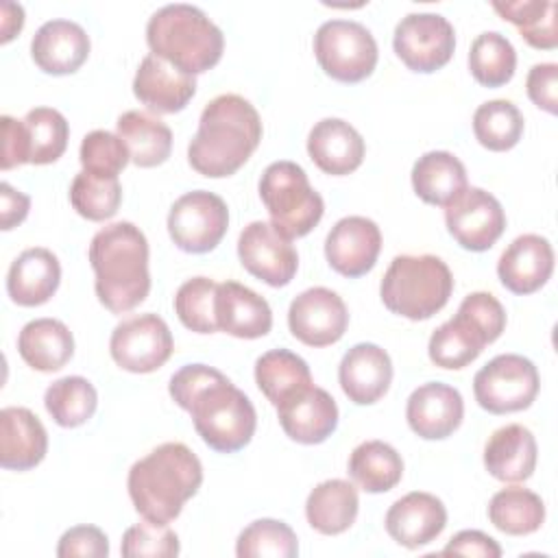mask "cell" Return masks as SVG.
Instances as JSON below:
<instances>
[{
	"label": "cell",
	"instance_id": "cell-1",
	"mask_svg": "<svg viewBox=\"0 0 558 558\" xmlns=\"http://www.w3.org/2000/svg\"><path fill=\"white\" fill-rule=\"evenodd\" d=\"M168 392L190 412L194 429L209 449L233 453L251 442L257 427L255 408L218 368L185 364L170 377Z\"/></svg>",
	"mask_w": 558,
	"mask_h": 558
},
{
	"label": "cell",
	"instance_id": "cell-2",
	"mask_svg": "<svg viewBox=\"0 0 558 558\" xmlns=\"http://www.w3.org/2000/svg\"><path fill=\"white\" fill-rule=\"evenodd\" d=\"M259 140L257 109L238 94H220L201 113L198 131L187 146V161L203 177H229L248 161Z\"/></svg>",
	"mask_w": 558,
	"mask_h": 558
},
{
	"label": "cell",
	"instance_id": "cell-3",
	"mask_svg": "<svg viewBox=\"0 0 558 558\" xmlns=\"http://www.w3.org/2000/svg\"><path fill=\"white\" fill-rule=\"evenodd\" d=\"M96 296L113 314L137 307L150 290L148 242L133 222L102 227L89 244Z\"/></svg>",
	"mask_w": 558,
	"mask_h": 558
},
{
	"label": "cell",
	"instance_id": "cell-4",
	"mask_svg": "<svg viewBox=\"0 0 558 558\" xmlns=\"http://www.w3.org/2000/svg\"><path fill=\"white\" fill-rule=\"evenodd\" d=\"M203 484V464L183 442H163L129 471V495L135 510L153 523L174 521L183 504Z\"/></svg>",
	"mask_w": 558,
	"mask_h": 558
},
{
	"label": "cell",
	"instance_id": "cell-5",
	"mask_svg": "<svg viewBox=\"0 0 558 558\" xmlns=\"http://www.w3.org/2000/svg\"><path fill=\"white\" fill-rule=\"evenodd\" d=\"M146 41L155 57L185 74L211 70L225 50L222 31L194 4H166L146 24Z\"/></svg>",
	"mask_w": 558,
	"mask_h": 558
},
{
	"label": "cell",
	"instance_id": "cell-6",
	"mask_svg": "<svg viewBox=\"0 0 558 558\" xmlns=\"http://www.w3.org/2000/svg\"><path fill=\"white\" fill-rule=\"evenodd\" d=\"M453 290L449 266L436 255H397L379 286L384 305L410 320H425L440 312Z\"/></svg>",
	"mask_w": 558,
	"mask_h": 558
},
{
	"label": "cell",
	"instance_id": "cell-7",
	"mask_svg": "<svg viewBox=\"0 0 558 558\" xmlns=\"http://www.w3.org/2000/svg\"><path fill=\"white\" fill-rule=\"evenodd\" d=\"M259 198L270 225L288 240L307 235L323 218V196L310 185L305 170L288 159L270 163L259 179Z\"/></svg>",
	"mask_w": 558,
	"mask_h": 558
},
{
	"label": "cell",
	"instance_id": "cell-8",
	"mask_svg": "<svg viewBox=\"0 0 558 558\" xmlns=\"http://www.w3.org/2000/svg\"><path fill=\"white\" fill-rule=\"evenodd\" d=\"M314 54L323 72L340 83H360L377 65L373 33L353 20H327L314 35Z\"/></svg>",
	"mask_w": 558,
	"mask_h": 558
},
{
	"label": "cell",
	"instance_id": "cell-9",
	"mask_svg": "<svg viewBox=\"0 0 558 558\" xmlns=\"http://www.w3.org/2000/svg\"><path fill=\"white\" fill-rule=\"evenodd\" d=\"M538 386L534 362L519 353L493 357L473 377L475 401L490 414H508L530 408L538 395Z\"/></svg>",
	"mask_w": 558,
	"mask_h": 558
},
{
	"label": "cell",
	"instance_id": "cell-10",
	"mask_svg": "<svg viewBox=\"0 0 558 558\" xmlns=\"http://www.w3.org/2000/svg\"><path fill=\"white\" fill-rule=\"evenodd\" d=\"M229 227L227 203L207 190L179 196L168 214V233L185 253H209L225 238Z\"/></svg>",
	"mask_w": 558,
	"mask_h": 558
},
{
	"label": "cell",
	"instance_id": "cell-11",
	"mask_svg": "<svg viewBox=\"0 0 558 558\" xmlns=\"http://www.w3.org/2000/svg\"><path fill=\"white\" fill-rule=\"evenodd\" d=\"M392 48L414 72H436L449 63L456 48V33L438 13H410L395 26Z\"/></svg>",
	"mask_w": 558,
	"mask_h": 558
},
{
	"label": "cell",
	"instance_id": "cell-12",
	"mask_svg": "<svg viewBox=\"0 0 558 558\" xmlns=\"http://www.w3.org/2000/svg\"><path fill=\"white\" fill-rule=\"evenodd\" d=\"M174 342L166 320L157 314H137L116 325L109 351L113 362L129 373H153L172 355Z\"/></svg>",
	"mask_w": 558,
	"mask_h": 558
},
{
	"label": "cell",
	"instance_id": "cell-13",
	"mask_svg": "<svg viewBox=\"0 0 558 558\" xmlns=\"http://www.w3.org/2000/svg\"><path fill=\"white\" fill-rule=\"evenodd\" d=\"M445 225L451 238L466 251H488L506 229L501 203L482 187H466L445 207Z\"/></svg>",
	"mask_w": 558,
	"mask_h": 558
},
{
	"label": "cell",
	"instance_id": "cell-14",
	"mask_svg": "<svg viewBox=\"0 0 558 558\" xmlns=\"http://www.w3.org/2000/svg\"><path fill=\"white\" fill-rule=\"evenodd\" d=\"M238 257L242 266L264 283L288 286L299 268L296 248L270 222L253 220L238 238Z\"/></svg>",
	"mask_w": 558,
	"mask_h": 558
},
{
	"label": "cell",
	"instance_id": "cell-15",
	"mask_svg": "<svg viewBox=\"0 0 558 558\" xmlns=\"http://www.w3.org/2000/svg\"><path fill=\"white\" fill-rule=\"evenodd\" d=\"M349 325L344 301L329 288H310L294 296L288 310V327L307 347L338 342Z\"/></svg>",
	"mask_w": 558,
	"mask_h": 558
},
{
	"label": "cell",
	"instance_id": "cell-16",
	"mask_svg": "<svg viewBox=\"0 0 558 558\" xmlns=\"http://www.w3.org/2000/svg\"><path fill=\"white\" fill-rule=\"evenodd\" d=\"M381 251V231L379 227L364 216L340 218L325 240V257L329 266L349 277L366 275Z\"/></svg>",
	"mask_w": 558,
	"mask_h": 558
},
{
	"label": "cell",
	"instance_id": "cell-17",
	"mask_svg": "<svg viewBox=\"0 0 558 558\" xmlns=\"http://www.w3.org/2000/svg\"><path fill=\"white\" fill-rule=\"evenodd\" d=\"M279 425L301 445H318L338 427V405L333 397L310 384L277 405Z\"/></svg>",
	"mask_w": 558,
	"mask_h": 558
},
{
	"label": "cell",
	"instance_id": "cell-18",
	"mask_svg": "<svg viewBox=\"0 0 558 558\" xmlns=\"http://www.w3.org/2000/svg\"><path fill=\"white\" fill-rule=\"evenodd\" d=\"M464 416L462 395L442 381H427L412 390L405 405L410 429L425 440H442L451 436Z\"/></svg>",
	"mask_w": 558,
	"mask_h": 558
},
{
	"label": "cell",
	"instance_id": "cell-19",
	"mask_svg": "<svg viewBox=\"0 0 558 558\" xmlns=\"http://www.w3.org/2000/svg\"><path fill=\"white\" fill-rule=\"evenodd\" d=\"M384 523L399 545L418 549L440 536L447 525V508L436 495L414 490L388 508Z\"/></svg>",
	"mask_w": 558,
	"mask_h": 558
},
{
	"label": "cell",
	"instance_id": "cell-20",
	"mask_svg": "<svg viewBox=\"0 0 558 558\" xmlns=\"http://www.w3.org/2000/svg\"><path fill=\"white\" fill-rule=\"evenodd\" d=\"M338 381L349 401L357 405H371L379 401L390 388V355L373 342H360L342 355L338 366Z\"/></svg>",
	"mask_w": 558,
	"mask_h": 558
},
{
	"label": "cell",
	"instance_id": "cell-21",
	"mask_svg": "<svg viewBox=\"0 0 558 558\" xmlns=\"http://www.w3.org/2000/svg\"><path fill=\"white\" fill-rule=\"evenodd\" d=\"M554 270V248L547 238L523 233L514 238L497 262L504 288L514 294H532L547 283Z\"/></svg>",
	"mask_w": 558,
	"mask_h": 558
},
{
	"label": "cell",
	"instance_id": "cell-22",
	"mask_svg": "<svg viewBox=\"0 0 558 558\" xmlns=\"http://www.w3.org/2000/svg\"><path fill=\"white\" fill-rule=\"evenodd\" d=\"M196 92V78L170 65L168 61L146 54L133 78L135 98L153 113L181 111Z\"/></svg>",
	"mask_w": 558,
	"mask_h": 558
},
{
	"label": "cell",
	"instance_id": "cell-23",
	"mask_svg": "<svg viewBox=\"0 0 558 558\" xmlns=\"http://www.w3.org/2000/svg\"><path fill=\"white\" fill-rule=\"evenodd\" d=\"M31 57L46 74H72L89 57V35L72 20H50L37 28Z\"/></svg>",
	"mask_w": 558,
	"mask_h": 558
},
{
	"label": "cell",
	"instance_id": "cell-24",
	"mask_svg": "<svg viewBox=\"0 0 558 558\" xmlns=\"http://www.w3.org/2000/svg\"><path fill=\"white\" fill-rule=\"evenodd\" d=\"M48 451V434L28 408L0 412V464L9 471L35 469Z\"/></svg>",
	"mask_w": 558,
	"mask_h": 558
},
{
	"label": "cell",
	"instance_id": "cell-25",
	"mask_svg": "<svg viewBox=\"0 0 558 558\" xmlns=\"http://www.w3.org/2000/svg\"><path fill=\"white\" fill-rule=\"evenodd\" d=\"M216 320L225 333L253 340L270 331L272 312L268 301L251 288L238 281H222L216 294Z\"/></svg>",
	"mask_w": 558,
	"mask_h": 558
},
{
	"label": "cell",
	"instance_id": "cell-26",
	"mask_svg": "<svg viewBox=\"0 0 558 558\" xmlns=\"http://www.w3.org/2000/svg\"><path fill=\"white\" fill-rule=\"evenodd\" d=\"M307 153L323 172L342 177L360 168L364 159V140L349 122L325 118L312 126L307 135Z\"/></svg>",
	"mask_w": 558,
	"mask_h": 558
},
{
	"label": "cell",
	"instance_id": "cell-27",
	"mask_svg": "<svg viewBox=\"0 0 558 558\" xmlns=\"http://www.w3.org/2000/svg\"><path fill=\"white\" fill-rule=\"evenodd\" d=\"M61 266L52 251L33 246L22 251L7 275V292L13 303L35 307L46 303L59 288Z\"/></svg>",
	"mask_w": 558,
	"mask_h": 558
},
{
	"label": "cell",
	"instance_id": "cell-28",
	"mask_svg": "<svg viewBox=\"0 0 558 558\" xmlns=\"http://www.w3.org/2000/svg\"><path fill=\"white\" fill-rule=\"evenodd\" d=\"M484 466L499 482H525L536 466V440L519 423L495 429L484 447Z\"/></svg>",
	"mask_w": 558,
	"mask_h": 558
},
{
	"label": "cell",
	"instance_id": "cell-29",
	"mask_svg": "<svg viewBox=\"0 0 558 558\" xmlns=\"http://www.w3.org/2000/svg\"><path fill=\"white\" fill-rule=\"evenodd\" d=\"M17 351L31 368L52 373L63 368L74 355V338L65 323L57 318H35L22 327Z\"/></svg>",
	"mask_w": 558,
	"mask_h": 558
},
{
	"label": "cell",
	"instance_id": "cell-30",
	"mask_svg": "<svg viewBox=\"0 0 558 558\" xmlns=\"http://www.w3.org/2000/svg\"><path fill=\"white\" fill-rule=\"evenodd\" d=\"M412 187L421 201L447 207L469 187L464 163L447 150H429L412 168Z\"/></svg>",
	"mask_w": 558,
	"mask_h": 558
},
{
	"label": "cell",
	"instance_id": "cell-31",
	"mask_svg": "<svg viewBox=\"0 0 558 558\" xmlns=\"http://www.w3.org/2000/svg\"><path fill=\"white\" fill-rule=\"evenodd\" d=\"M360 499L357 488L347 480H325L305 501L307 523L327 536H336L347 532L357 517Z\"/></svg>",
	"mask_w": 558,
	"mask_h": 558
},
{
	"label": "cell",
	"instance_id": "cell-32",
	"mask_svg": "<svg viewBox=\"0 0 558 558\" xmlns=\"http://www.w3.org/2000/svg\"><path fill=\"white\" fill-rule=\"evenodd\" d=\"M116 126L135 166L155 168L170 157L172 131L159 118L146 111L133 109V111H124L118 118Z\"/></svg>",
	"mask_w": 558,
	"mask_h": 558
},
{
	"label": "cell",
	"instance_id": "cell-33",
	"mask_svg": "<svg viewBox=\"0 0 558 558\" xmlns=\"http://www.w3.org/2000/svg\"><path fill=\"white\" fill-rule=\"evenodd\" d=\"M349 475L366 493H386L401 482L403 460L384 440H366L349 456Z\"/></svg>",
	"mask_w": 558,
	"mask_h": 558
},
{
	"label": "cell",
	"instance_id": "cell-34",
	"mask_svg": "<svg viewBox=\"0 0 558 558\" xmlns=\"http://www.w3.org/2000/svg\"><path fill=\"white\" fill-rule=\"evenodd\" d=\"M486 344L488 342L484 333L466 316L458 312L451 320L442 323L432 333L427 353L436 366L458 371L469 366Z\"/></svg>",
	"mask_w": 558,
	"mask_h": 558
},
{
	"label": "cell",
	"instance_id": "cell-35",
	"mask_svg": "<svg viewBox=\"0 0 558 558\" xmlns=\"http://www.w3.org/2000/svg\"><path fill=\"white\" fill-rule=\"evenodd\" d=\"M255 381L264 397L277 408L283 399L310 386L312 373L301 355L288 349H272L257 357Z\"/></svg>",
	"mask_w": 558,
	"mask_h": 558
},
{
	"label": "cell",
	"instance_id": "cell-36",
	"mask_svg": "<svg viewBox=\"0 0 558 558\" xmlns=\"http://www.w3.org/2000/svg\"><path fill=\"white\" fill-rule=\"evenodd\" d=\"M488 519L504 534L525 536L543 525L545 504L530 488L508 486L490 497Z\"/></svg>",
	"mask_w": 558,
	"mask_h": 558
},
{
	"label": "cell",
	"instance_id": "cell-37",
	"mask_svg": "<svg viewBox=\"0 0 558 558\" xmlns=\"http://www.w3.org/2000/svg\"><path fill=\"white\" fill-rule=\"evenodd\" d=\"M44 405L57 425L78 427L94 416L98 392L89 379L81 375H68L46 388Z\"/></svg>",
	"mask_w": 558,
	"mask_h": 558
},
{
	"label": "cell",
	"instance_id": "cell-38",
	"mask_svg": "<svg viewBox=\"0 0 558 558\" xmlns=\"http://www.w3.org/2000/svg\"><path fill=\"white\" fill-rule=\"evenodd\" d=\"M517 68V52L510 39L497 31L477 35L469 50V70L480 85L501 87Z\"/></svg>",
	"mask_w": 558,
	"mask_h": 558
},
{
	"label": "cell",
	"instance_id": "cell-39",
	"mask_svg": "<svg viewBox=\"0 0 558 558\" xmlns=\"http://www.w3.org/2000/svg\"><path fill=\"white\" fill-rule=\"evenodd\" d=\"M493 9L508 22H512L521 37L538 50H551L558 46L556 28V2L551 0H523V2H493Z\"/></svg>",
	"mask_w": 558,
	"mask_h": 558
},
{
	"label": "cell",
	"instance_id": "cell-40",
	"mask_svg": "<svg viewBox=\"0 0 558 558\" xmlns=\"http://www.w3.org/2000/svg\"><path fill=\"white\" fill-rule=\"evenodd\" d=\"M473 133L488 150H510L523 135V116L514 102L504 98L482 102L473 113Z\"/></svg>",
	"mask_w": 558,
	"mask_h": 558
},
{
	"label": "cell",
	"instance_id": "cell-41",
	"mask_svg": "<svg viewBox=\"0 0 558 558\" xmlns=\"http://www.w3.org/2000/svg\"><path fill=\"white\" fill-rule=\"evenodd\" d=\"M22 122L28 142V163H52L65 153L70 126L63 113L52 107H35Z\"/></svg>",
	"mask_w": 558,
	"mask_h": 558
},
{
	"label": "cell",
	"instance_id": "cell-42",
	"mask_svg": "<svg viewBox=\"0 0 558 558\" xmlns=\"http://www.w3.org/2000/svg\"><path fill=\"white\" fill-rule=\"evenodd\" d=\"M122 201L118 177H96L81 170L70 185V203L78 216L100 222L116 216Z\"/></svg>",
	"mask_w": 558,
	"mask_h": 558
},
{
	"label": "cell",
	"instance_id": "cell-43",
	"mask_svg": "<svg viewBox=\"0 0 558 558\" xmlns=\"http://www.w3.org/2000/svg\"><path fill=\"white\" fill-rule=\"evenodd\" d=\"M235 554L240 558H294L299 554V541L288 523L257 519L240 532Z\"/></svg>",
	"mask_w": 558,
	"mask_h": 558
},
{
	"label": "cell",
	"instance_id": "cell-44",
	"mask_svg": "<svg viewBox=\"0 0 558 558\" xmlns=\"http://www.w3.org/2000/svg\"><path fill=\"white\" fill-rule=\"evenodd\" d=\"M216 294L218 283L209 277H192L181 283L174 294V312L179 320L196 333L218 331Z\"/></svg>",
	"mask_w": 558,
	"mask_h": 558
},
{
	"label": "cell",
	"instance_id": "cell-45",
	"mask_svg": "<svg viewBox=\"0 0 558 558\" xmlns=\"http://www.w3.org/2000/svg\"><path fill=\"white\" fill-rule=\"evenodd\" d=\"M78 159L83 170L89 174L118 177L131 161V155L120 135L98 129L83 137Z\"/></svg>",
	"mask_w": 558,
	"mask_h": 558
},
{
	"label": "cell",
	"instance_id": "cell-46",
	"mask_svg": "<svg viewBox=\"0 0 558 558\" xmlns=\"http://www.w3.org/2000/svg\"><path fill=\"white\" fill-rule=\"evenodd\" d=\"M179 536L168 527V523H153L144 519L131 525L120 543V554L124 558H170L179 554Z\"/></svg>",
	"mask_w": 558,
	"mask_h": 558
},
{
	"label": "cell",
	"instance_id": "cell-47",
	"mask_svg": "<svg viewBox=\"0 0 558 558\" xmlns=\"http://www.w3.org/2000/svg\"><path fill=\"white\" fill-rule=\"evenodd\" d=\"M458 312L466 316L486 338V342H495L506 329V310L490 292H471L460 303Z\"/></svg>",
	"mask_w": 558,
	"mask_h": 558
},
{
	"label": "cell",
	"instance_id": "cell-48",
	"mask_svg": "<svg viewBox=\"0 0 558 558\" xmlns=\"http://www.w3.org/2000/svg\"><path fill=\"white\" fill-rule=\"evenodd\" d=\"M59 558L87 556V558H105L109 556L107 534L96 525H74L59 538L57 545Z\"/></svg>",
	"mask_w": 558,
	"mask_h": 558
},
{
	"label": "cell",
	"instance_id": "cell-49",
	"mask_svg": "<svg viewBox=\"0 0 558 558\" xmlns=\"http://www.w3.org/2000/svg\"><path fill=\"white\" fill-rule=\"evenodd\" d=\"M527 96L530 100L545 109L547 113L558 111V65L556 63H536L527 72Z\"/></svg>",
	"mask_w": 558,
	"mask_h": 558
},
{
	"label": "cell",
	"instance_id": "cell-50",
	"mask_svg": "<svg viewBox=\"0 0 558 558\" xmlns=\"http://www.w3.org/2000/svg\"><path fill=\"white\" fill-rule=\"evenodd\" d=\"M2 126V157H0V168L11 170L15 166L28 163V142H26V131L24 122L15 120L11 116L0 118Z\"/></svg>",
	"mask_w": 558,
	"mask_h": 558
},
{
	"label": "cell",
	"instance_id": "cell-51",
	"mask_svg": "<svg viewBox=\"0 0 558 558\" xmlns=\"http://www.w3.org/2000/svg\"><path fill=\"white\" fill-rule=\"evenodd\" d=\"M442 556H451V554H458V556H480V558H499L501 556V547L499 543L480 532V530H462L458 532L447 545L445 549L440 551Z\"/></svg>",
	"mask_w": 558,
	"mask_h": 558
},
{
	"label": "cell",
	"instance_id": "cell-52",
	"mask_svg": "<svg viewBox=\"0 0 558 558\" xmlns=\"http://www.w3.org/2000/svg\"><path fill=\"white\" fill-rule=\"evenodd\" d=\"M31 207V198L20 190L11 187L7 181L0 185V225L4 231L17 227Z\"/></svg>",
	"mask_w": 558,
	"mask_h": 558
},
{
	"label": "cell",
	"instance_id": "cell-53",
	"mask_svg": "<svg viewBox=\"0 0 558 558\" xmlns=\"http://www.w3.org/2000/svg\"><path fill=\"white\" fill-rule=\"evenodd\" d=\"M22 24H24V9L13 2H2V37H0V41L2 44L11 41L22 31Z\"/></svg>",
	"mask_w": 558,
	"mask_h": 558
}]
</instances>
